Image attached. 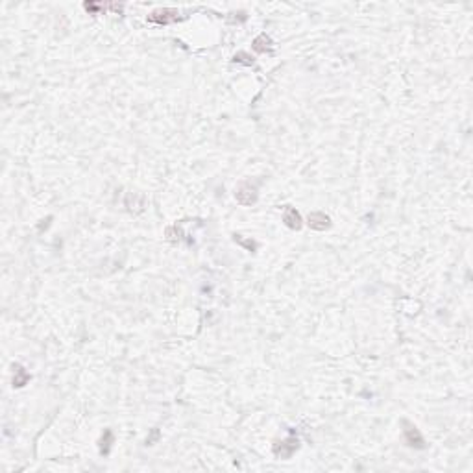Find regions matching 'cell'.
I'll return each mask as SVG.
<instances>
[{
  "label": "cell",
  "mask_w": 473,
  "mask_h": 473,
  "mask_svg": "<svg viewBox=\"0 0 473 473\" xmlns=\"http://www.w3.org/2000/svg\"><path fill=\"white\" fill-rule=\"evenodd\" d=\"M233 61L244 63V65H253V59H251V56H250L248 52H239V54H235V58H233Z\"/></svg>",
  "instance_id": "obj_10"
},
{
  "label": "cell",
  "mask_w": 473,
  "mask_h": 473,
  "mask_svg": "<svg viewBox=\"0 0 473 473\" xmlns=\"http://www.w3.org/2000/svg\"><path fill=\"white\" fill-rule=\"evenodd\" d=\"M309 226L316 231H324L331 226V220L329 217H325L324 212H311L309 215Z\"/></svg>",
  "instance_id": "obj_5"
},
{
  "label": "cell",
  "mask_w": 473,
  "mask_h": 473,
  "mask_svg": "<svg viewBox=\"0 0 473 473\" xmlns=\"http://www.w3.org/2000/svg\"><path fill=\"white\" fill-rule=\"evenodd\" d=\"M30 381V375L26 373V370L22 366H15V377H13V386H17V388H20V386H25L26 383Z\"/></svg>",
  "instance_id": "obj_8"
},
{
  "label": "cell",
  "mask_w": 473,
  "mask_h": 473,
  "mask_svg": "<svg viewBox=\"0 0 473 473\" xmlns=\"http://www.w3.org/2000/svg\"><path fill=\"white\" fill-rule=\"evenodd\" d=\"M233 236H235V242H239V244H242V246H244V248H248V250H250V251H255V250H257V244H255V242H253V241H244V239H242L241 235H233Z\"/></svg>",
  "instance_id": "obj_11"
},
{
  "label": "cell",
  "mask_w": 473,
  "mask_h": 473,
  "mask_svg": "<svg viewBox=\"0 0 473 473\" xmlns=\"http://www.w3.org/2000/svg\"><path fill=\"white\" fill-rule=\"evenodd\" d=\"M253 50L255 52H259V54H263V52H270L272 50V39L268 37L266 34H261L259 37L253 41Z\"/></svg>",
  "instance_id": "obj_7"
},
{
  "label": "cell",
  "mask_w": 473,
  "mask_h": 473,
  "mask_svg": "<svg viewBox=\"0 0 473 473\" xmlns=\"http://www.w3.org/2000/svg\"><path fill=\"white\" fill-rule=\"evenodd\" d=\"M183 17H179L178 10H170V8H164V10H155L148 15V22H155V25H170V22H176V20H181Z\"/></svg>",
  "instance_id": "obj_1"
},
{
  "label": "cell",
  "mask_w": 473,
  "mask_h": 473,
  "mask_svg": "<svg viewBox=\"0 0 473 473\" xmlns=\"http://www.w3.org/2000/svg\"><path fill=\"white\" fill-rule=\"evenodd\" d=\"M235 198L241 205H251V203H255L257 202L255 187H251V183H241L239 188H236Z\"/></svg>",
  "instance_id": "obj_3"
},
{
  "label": "cell",
  "mask_w": 473,
  "mask_h": 473,
  "mask_svg": "<svg viewBox=\"0 0 473 473\" xmlns=\"http://www.w3.org/2000/svg\"><path fill=\"white\" fill-rule=\"evenodd\" d=\"M298 447H299V440L290 436V438L283 440V442H277V444L274 445V455L275 457H279V459H290V457L296 453V449Z\"/></svg>",
  "instance_id": "obj_2"
},
{
  "label": "cell",
  "mask_w": 473,
  "mask_h": 473,
  "mask_svg": "<svg viewBox=\"0 0 473 473\" xmlns=\"http://www.w3.org/2000/svg\"><path fill=\"white\" fill-rule=\"evenodd\" d=\"M111 442H113V435H111V431L107 429L106 433H104V436H102V440H100V453H102V455H107V453H109Z\"/></svg>",
  "instance_id": "obj_9"
},
{
  "label": "cell",
  "mask_w": 473,
  "mask_h": 473,
  "mask_svg": "<svg viewBox=\"0 0 473 473\" xmlns=\"http://www.w3.org/2000/svg\"><path fill=\"white\" fill-rule=\"evenodd\" d=\"M403 425H405L407 444L411 445V447H416V449H425V440H423V436L420 435V431L416 429L411 421H403Z\"/></svg>",
  "instance_id": "obj_4"
},
{
  "label": "cell",
  "mask_w": 473,
  "mask_h": 473,
  "mask_svg": "<svg viewBox=\"0 0 473 473\" xmlns=\"http://www.w3.org/2000/svg\"><path fill=\"white\" fill-rule=\"evenodd\" d=\"M283 222L290 229H296V231L301 229V217H299V212L294 207H287L285 215H283Z\"/></svg>",
  "instance_id": "obj_6"
}]
</instances>
